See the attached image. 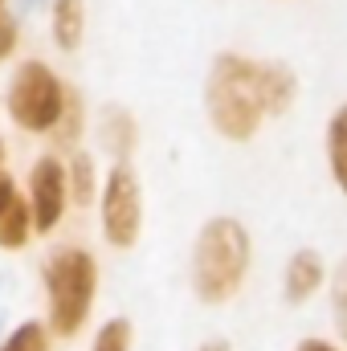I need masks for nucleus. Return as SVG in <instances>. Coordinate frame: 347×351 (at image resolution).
<instances>
[{"label":"nucleus","mask_w":347,"mask_h":351,"mask_svg":"<svg viewBox=\"0 0 347 351\" xmlns=\"http://www.w3.org/2000/svg\"><path fill=\"white\" fill-rule=\"evenodd\" d=\"M21 49V25L12 12H0V66Z\"/></svg>","instance_id":"nucleus-18"},{"label":"nucleus","mask_w":347,"mask_h":351,"mask_svg":"<svg viewBox=\"0 0 347 351\" xmlns=\"http://www.w3.org/2000/svg\"><path fill=\"white\" fill-rule=\"evenodd\" d=\"M254 274V233L241 217L217 213L200 221L188 245V290L200 306L221 311L241 298Z\"/></svg>","instance_id":"nucleus-1"},{"label":"nucleus","mask_w":347,"mask_h":351,"mask_svg":"<svg viewBox=\"0 0 347 351\" xmlns=\"http://www.w3.org/2000/svg\"><path fill=\"white\" fill-rule=\"evenodd\" d=\"M66 172H70V200H74V208H90L98 200V188H102L98 156L86 152V147L66 152Z\"/></svg>","instance_id":"nucleus-12"},{"label":"nucleus","mask_w":347,"mask_h":351,"mask_svg":"<svg viewBox=\"0 0 347 351\" xmlns=\"http://www.w3.org/2000/svg\"><path fill=\"white\" fill-rule=\"evenodd\" d=\"M258 78H261V102H265V114L270 119H286L298 102V74L290 62H278V58H261L258 62Z\"/></svg>","instance_id":"nucleus-9"},{"label":"nucleus","mask_w":347,"mask_h":351,"mask_svg":"<svg viewBox=\"0 0 347 351\" xmlns=\"http://www.w3.org/2000/svg\"><path fill=\"white\" fill-rule=\"evenodd\" d=\"M25 200H29L37 237H53L66 225V217L74 213V200H70V172H66V156L62 152H41L29 164Z\"/></svg>","instance_id":"nucleus-6"},{"label":"nucleus","mask_w":347,"mask_h":351,"mask_svg":"<svg viewBox=\"0 0 347 351\" xmlns=\"http://www.w3.org/2000/svg\"><path fill=\"white\" fill-rule=\"evenodd\" d=\"M327 311H331L335 339L347 348V254L331 265V282H327Z\"/></svg>","instance_id":"nucleus-17"},{"label":"nucleus","mask_w":347,"mask_h":351,"mask_svg":"<svg viewBox=\"0 0 347 351\" xmlns=\"http://www.w3.org/2000/svg\"><path fill=\"white\" fill-rule=\"evenodd\" d=\"M90 131H94V143H98V152L110 160V164H119V160H131L135 152H139V119H135V110L131 106H123V102H106L98 114H94V123H90Z\"/></svg>","instance_id":"nucleus-8"},{"label":"nucleus","mask_w":347,"mask_h":351,"mask_svg":"<svg viewBox=\"0 0 347 351\" xmlns=\"http://www.w3.org/2000/svg\"><path fill=\"white\" fill-rule=\"evenodd\" d=\"M0 351H53V331L45 319H21L0 335Z\"/></svg>","instance_id":"nucleus-15"},{"label":"nucleus","mask_w":347,"mask_h":351,"mask_svg":"<svg viewBox=\"0 0 347 351\" xmlns=\"http://www.w3.org/2000/svg\"><path fill=\"white\" fill-rule=\"evenodd\" d=\"M90 123H94V114H90V102L86 94L78 86H70V102H66V114H62V123H58V131L49 135V143H53V152H74V147H82V139H86Z\"/></svg>","instance_id":"nucleus-13"},{"label":"nucleus","mask_w":347,"mask_h":351,"mask_svg":"<svg viewBox=\"0 0 347 351\" xmlns=\"http://www.w3.org/2000/svg\"><path fill=\"white\" fill-rule=\"evenodd\" d=\"M86 351H135V323L127 315H110L90 331Z\"/></svg>","instance_id":"nucleus-16"},{"label":"nucleus","mask_w":347,"mask_h":351,"mask_svg":"<svg viewBox=\"0 0 347 351\" xmlns=\"http://www.w3.org/2000/svg\"><path fill=\"white\" fill-rule=\"evenodd\" d=\"M98 213V233L115 254H131L143 241L147 229V196H143V180L135 172L131 160H119L102 172V188L94 200Z\"/></svg>","instance_id":"nucleus-5"},{"label":"nucleus","mask_w":347,"mask_h":351,"mask_svg":"<svg viewBox=\"0 0 347 351\" xmlns=\"http://www.w3.org/2000/svg\"><path fill=\"white\" fill-rule=\"evenodd\" d=\"M66 102H70V82L45 58H25L12 66L4 86V114L21 135L49 139L66 114Z\"/></svg>","instance_id":"nucleus-4"},{"label":"nucleus","mask_w":347,"mask_h":351,"mask_svg":"<svg viewBox=\"0 0 347 351\" xmlns=\"http://www.w3.org/2000/svg\"><path fill=\"white\" fill-rule=\"evenodd\" d=\"M323 160H327V176H331L335 192L347 196V98L327 114V127H323Z\"/></svg>","instance_id":"nucleus-11"},{"label":"nucleus","mask_w":347,"mask_h":351,"mask_svg":"<svg viewBox=\"0 0 347 351\" xmlns=\"http://www.w3.org/2000/svg\"><path fill=\"white\" fill-rule=\"evenodd\" d=\"M4 4H8V0H0V12H8V8H4Z\"/></svg>","instance_id":"nucleus-23"},{"label":"nucleus","mask_w":347,"mask_h":351,"mask_svg":"<svg viewBox=\"0 0 347 351\" xmlns=\"http://www.w3.org/2000/svg\"><path fill=\"white\" fill-rule=\"evenodd\" d=\"M16 196H21V184H16V176L8 172V168H0V213H4V208L16 200Z\"/></svg>","instance_id":"nucleus-20"},{"label":"nucleus","mask_w":347,"mask_h":351,"mask_svg":"<svg viewBox=\"0 0 347 351\" xmlns=\"http://www.w3.org/2000/svg\"><path fill=\"white\" fill-rule=\"evenodd\" d=\"M49 37L62 53H78L86 41V0H49Z\"/></svg>","instance_id":"nucleus-10"},{"label":"nucleus","mask_w":347,"mask_h":351,"mask_svg":"<svg viewBox=\"0 0 347 351\" xmlns=\"http://www.w3.org/2000/svg\"><path fill=\"white\" fill-rule=\"evenodd\" d=\"M258 62L261 58L221 49V53H213L208 74H204V119H208L213 135L233 147L258 139L261 127L270 123L265 102H261Z\"/></svg>","instance_id":"nucleus-2"},{"label":"nucleus","mask_w":347,"mask_h":351,"mask_svg":"<svg viewBox=\"0 0 347 351\" xmlns=\"http://www.w3.org/2000/svg\"><path fill=\"white\" fill-rule=\"evenodd\" d=\"M192 351H237V348H233L225 335H208V339H200V343H196Z\"/></svg>","instance_id":"nucleus-21"},{"label":"nucleus","mask_w":347,"mask_h":351,"mask_svg":"<svg viewBox=\"0 0 347 351\" xmlns=\"http://www.w3.org/2000/svg\"><path fill=\"white\" fill-rule=\"evenodd\" d=\"M98 290H102V265L98 254L78 245V241H62L45 254L41 262V294H45V323L53 331V339H78L94 319L98 306Z\"/></svg>","instance_id":"nucleus-3"},{"label":"nucleus","mask_w":347,"mask_h":351,"mask_svg":"<svg viewBox=\"0 0 347 351\" xmlns=\"http://www.w3.org/2000/svg\"><path fill=\"white\" fill-rule=\"evenodd\" d=\"M294 351H347V348L339 339H327V335H302L294 343Z\"/></svg>","instance_id":"nucleus-19"},{"label":"nucleus","mask_w":347,"mask_h":351,"mask_svg":"<svg viewBox=\"0 0 347 351\" xmlns=\"http://www.w3.org/2000/svg\"><path fill=\"white\" fill-rule=\"evenodd\" d=\"M33 241H37V225H33L29 200H25V192H21V196L0 213V254H25Z\"/></svg>","instance_id":"nucleus-14"},{"label":"nucleus","mask_w":347,"mask_h":351,"mask_svg":"<svg viewBox=\"0 0 347 351\" xmlns=\"http://www.w3.org/2000/svg\"><path fill=\"white\" fill-rule=\"evenodd\" d=\"M0 168H8V143H4V135H0Z\"/></svg>","instance_id":"nucleus-22"},{"label":"nucleus","mask_w":347,"mask_h":351,"mask_svg":"<svg viewBox=\"0 0 347 351\" xmlns=\"http://www.w3.org/2000/svg\"><path fill=\"white\" fill-rule=\"evenodd\" d=\"M327 282H331V262L319 250L302 245V250H294L286 258L282 278H278V290H282V302L298 311V306H311L319 294H327Z\"/></svg>","instance_id":"nucleus-7"}]
</instances>
